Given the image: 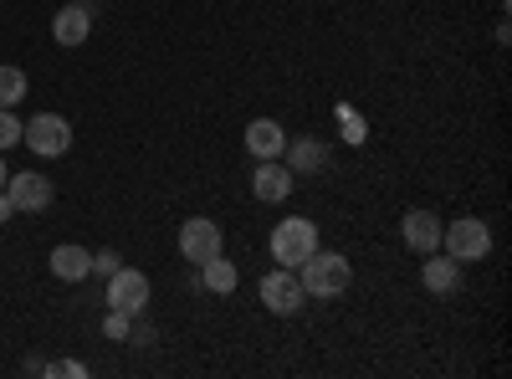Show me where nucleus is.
<instances>
[{
  "label": "nucleus",
  "instance_id": "nucleus-1",
  "mask_svg": "<svg viewBox=\"0 0 512 379\" xmlns=\"http://www.w3.org/2000/svg\"><path fill=\"white\" fill-rule=\"evenodd\" d=\"M297 282H303L308 298L328 303V298H344V292L354 287V267H349L344 251H323V246H318L313 257L297 267Z\"/></svg>",
  "mask_w": 512,
  "mask_h": 379
},
{
  "label": "nucleus",
  "instance_id": "nucleus-2",
  "mask_svg": "<svg viewBox=\"0 0 512 379\" xmlns=\"http://www.w3.org/2000/svg\"><path fill=\"white\" fill-rule=\"evenodd\" d=\"M318 251V226L308 221V216H287V221H277V231H272V262L277 267H303L308 257Z\"/></svg>",
  "mask_w": 512,
  "mask_h": 379
},
{
  "label": "nucleus",
  "instance_id": "nucleus-3",
  "mask_svg": "<svg viewBox=\"0 0 512 379\" xmlns=\"http://www.w3.org/2000/svg\"><path fill=\"white\" fill-rule=\"evenodd\" d=\"M441 251H446V257H456L461 267L466 262H482L487 251H492V226L482 216H456L441 231Z\"/></svg>",
  "mask_w": 512,
  "mask_h": 379
},
{
  "label": "nucleus",
  "instance_id": "nucleus-4",
  "mask_svg": "<svg viewBox=\"0 0 512 379\" xmlns=\"http://www.w3.org/2000/svg\"><path fill=\"white\" fill-rule=\"evenodd\" d=\"M21 144H31V154H41V159H62L72 149V123L62 113H31Z\"/></svg>",
  "mask_w": 512,
  "mask_h": 379
},
{
  "label": "nucleus",
  "instance_id": "nucleus-5",
  "mask_svg": "<svg viewBox=\"0 0 512 379\" xmlns=\"http://www.w3.org/2000/svg\"><path fill=\"white\" fill-rule=\"evenodd\" d=\"M221 251H226V236H221V226L210 221V216H190V221L180 226V257H185V262L205 267L210 257H221Z\"/></svg>",
  "mask_w": 512,
  "mask_h": 379
},
{
  "label": "nucleus",
  "instance_id": "nucleus-6",
  "mask_svg": "<svg viewBox=\"0 0 512 379\" xmlns=\"http://www.w3.org/2000/svg\"><path fill=\"white\" fill-rule=\"evenodd\" d=\"M303 303H308V292H303V282H297V272H292V267H277V272H267V277H262V308H267V313L292 318Z\"/></svg>",
  "mask_w": 512,
  "mask_h": 379
},
{
  "label": "nucleus",
  "instance_id": "nucleus-7",
  "mask_svg": "<svg viewBox=\"0 0 512 379\" xmlns=\"http://www.w3.org/2000/svg\"><path fill=\"white\" fill-rule=\"evenodd\" d=\"M6 195H11V205H16V216H36V210H47V205L57 200V185H52L47 175L26 170V175H11V180H6Z\"/></svg>",
  "mask_w": 512,
  "mask_h": 379
},
{
  "label": "nucleus",
  "instance_id": "nucleus-8",
  "mask_svg": "<svg viewBox=\"0 0 512 379\" xmlns=\"http://www.w3.org/2000/svg\"><path fill=\"white\" fill-rule=\"evenodd\" d=\"M144 303H149V277L139 272V267H118L113 277H108V308H123V313H144Z\"/></svg>",
  "mask_w": 512,
  "mask_h": 379
},
{
  "label": "nucleus",
  "instance_id": "nucleus-9",
  "mask_svg": "<svg viewBox=\"0 0 512 379\" xmlns=\"http://www.w3.org/2000/svg\"><path fill=\"white\" fill-rule=\"evenodd\" d=\"M441 216L436 210H405V221H400V236L405 246L415 251V257H431V251H441Z\"/></svg>",
  "mask_w": 512,
  "mask_h": 379
},
{
  "label": "nucleus",
  "instance_id": "nucleus-10",
  "mask_svg": "<svg viewBox=\"0 0 512 379\" xmlns=\"http://www.w3.org/2000/svg\"><path fill=\"white\" fill-rule=\"evenodd\" d=\"M292 185H297V175L287 170L282 159H256V175H251V195L262 200V205H277V200H287V195H292Z\"/></svg>",
  "mask_w": 512,
  "mask_h": 379
},
{
  "label": "nucleus",
  "instance_id": "nucleus-11",
  "mask_svg": "<svg viewBox=\"0 0 512 379\" xmlns=\"http://www.w3.org/2000/svg\"><path fill=\"white\" fill-rule=\"evenodd\" d=\"M52 36H57V47H82V41L93 36L88 0H62V11L52 16Z\"/></svg>",
  "mask_w": 512,
  "mask_h": 379
},
{
  "label": "nucleus",
  "instance_id": "nucleus-12",
  "mask_svg": "<svg viewBox=\"0 0 512 379\" xmlns=\"http://www.w3.org/2000/svg\"><path fill=\"white\" fill-rule=\"evenodd\" d=\"M282 164H287L297 180H303V175H318V170H328V144H323V139H287Z\"/></svg>",
  "mask_w": 512,
  "mask_h": 379
},
{
  "label": "nucleus",
  "instance_id": "nucleus-13",
  "mask_svg": "<svg viewBox=\"0 0 512 379\" xmlns=\"http://www.w3.org/2000/svg\"><path fill=\"white\" fill-rule=\"evenodd\" d=\"M246 149H251V159H282L287 129H282L277 118H251L246 123Z\"/></svg>",
  "mask_w": 512,
  "mask_h": 379
},
{
  "label": "nucleus",
  "instance_id": "nucleus-14",
  "mask_svg": "<svg viewBox=\"0 0 512 379\" xmlns=\"http://www.w3.org/2000/svg\"><path fill=\"white\" fill-rule=\"evenodd\" d=\"M47 262H52V277H62V282H88V277H93V251L77 246V241L52 246Z\"/></svg>",
  "mask_w": 512,
  "mask_h": 379
},
{
  "label": "nucleus",
  "instance_id": "nucleus-15",
  "mask_svg": "<svg viewBox=\"0 0 512 379\" xmlns=\"http://www.w3.org/2000/svg\"><path fill=\"white\" fill-rule=\"evenodd\" d=\"M420 282H425V292L446 298V292H456V287H461V262H456V257H446V251H431V262L420 267Z\"/></svg>",
  "mask_w": 512,
  "mask_h": 379
},
{
  "label": "nucleus",
  "instance_id": "nucleus-16",
  "mask_svg": "<svg viewBox=\"0 0 512 379\" xmlns=\"http://www.w3.org/2000/svg\"><path fill=\"white\" fill-rule=\"evenodd\" d=\"M236 282H241V272H236V262H226V251H221V257H210V262L200 267V287H205V292H216V298H231Z\"/></svg>",
  "mask_w": 512,
  "mask_h": 379
},
{
  "label": "nucleus",
  "instance_id": "nucleus-17",
  "mask_svg": "<svg viewBox=\"0 0 512 379\" xmlns=\"http://www.w3.org/2000/svg\"><path fill=\"white\" fill-rule=\"evenodd\" d=\"M31 93V82H26V72L21 67H0V108H21V98Z\"/></svg>",
  "mask_w": 512,
  "mask_h": 379
},
{
  "label": "nucleus",
  "instance_id": "nucleus-18",
  "mask_svg": "<svg viewBox=\"0 0 512 379\" xmlns=\"http://www.w3.org/2000/svg\"><path fill=\"white\" fill-rule=\"evenodd\" d=\"M21 134H26V123L16 118V108H0V149L21 144Z\"/></svg>",
  "mask_w": 512,
  "mask_h": 379
},
{
  "label": "nucleus",
  "instance_id": "nucleus-19",
  "mask_svg": "<svg viewBox=\"0 0 512 379\" xmlns=\"http://www.w3.org/2000/svg\"><path fill=\"white\" fill-rule=\"evenodd\" d=\"M128 328H134V313H123V308H108V318H103V333L113 344H123L128 339Z\"/></svg>",
  "mask_w": 512,
  "mask_h": 379
},
{
  "label": "nucleus",
  "instance_id": "nucleus-20",
  "mask_svg": "<svg viewBox=\"0 0 512 379\" xmlns=\"http://www.w3.org/2000/svg\"><path fill=\"white\" fill-rule=\"evenodd\" d=\"M118 267H123V257H118V251H93V277H103V282H108Z\"/></svg>",
  "mask_w": 512,
  "mask_h": 379
},
{
  "label": "nucleus",
  "instance_id": "nucleus-21",
  "mask_svg": "<svg viewBox=\"0 0 512 379\" xmlns=\"http://www.w3.org/2000/svg\"><path fill=\"white\" fill-rule=\"evenodd\" d=\"M47 374H72V379H82V374H88V364H82V359H67V364H47Z\"/></svg>",
  "mask_w": 512,
  "mask_h": 379
},
{
  "label": "nucleus",
  "instance_id": "nucleus-22",
  "mask_svg": "<svg viewBox=\"0 0 512 379\" xmlns=\"http://www.w3.org/2000/svg\"><path fill=\"white\" fill-rule=\"evenodd\" d=\"M128 344H154V328L149 323H134V328H128Z\"/></svg>",
  "mask_w": 512,
  "mask_h": 379
},
{
  "label": "nucleus",
  "instance_id": "nucleus-23",
  "mask_svg": "<svg viewBox=\"0 0 512 379\" xmlns=\"http://www.w3.org/2000/svg\"><path fill=\"white\" fill-rule=\"evenodd\" d=\"M11 216H16V205H11V195H6V190H0V226H6Z\"/></svg>",
  "mask_w": 512,
  "mask_h": 379
},
{
  "label": "nucleus",
  "instance_id": "nucleus-24",
  "mask_svg": "<svg viewBox=\"0 0 512 379\" xmlns=\"http://www.w3.org/2000/svg\"><path fill=\"white\" fill-rule=\"evenodd\" d=\"M6 180H11V170H6V159H0V190H6Z\"/></svg>",
  "mask_w": 512,
  "mask_h": 379
}]
</instances>
